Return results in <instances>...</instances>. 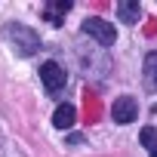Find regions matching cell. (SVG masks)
Here are the masks:
<instances>
[{
    "instance_id": "6",
    "label": "cell",
    "mask_w": 157,
    "mask_h": 157,
    "mask_svg": "<svg viewBox=\"0 0 157 157\" xmlns=\"http://www.w3.org/2000/svg\"><path fill=\"white\" fill-rule=\"evenodd\" d=\"M71 10V0H56V3H46L43 16L49 19V25H62V16Z\"/></svg>"
},
{
    "instance_id": "7",
    "label": "cell",
    "mask_w": 157,
    "mask_h": 157,
    "mask_svg": "<svg viewBox=\"0 0 157 157\" xmlns=\"http://www.w3.org/2000/svg\"><path fill=\"white\" fill-rule=\"evenodd\" d=\"M52 126L56 129H71L74 126V108L71 105H59L56 114H52Z\"/></svg>"
},
{
    "instance_id": "4",
    "label": "cell",
    "mask_w": 157,
    "mask_h": 157,
    "mask_svg": "<svg viewBox=\"0 0 157 157\" xmlns=\"http://www.w3.org/2000/svg\"><path fill=\"white\" fill-rule=\"evenodd\" d=\"M40 80H43V86H46L49 93H59V90L65 86V80H68V74L62 71L59 62H43V65H40Z\"/></svg>"
},
{
    "instance_id": "1",
    "label": "cell",
    "mask_w": 157,
    "mask_h": 157,
    "mask_svg": "<svg viewBox=\"0 0 157 157\" xmlns=\"http://www.w3.org/2000/svg\"><path fill=\"white\" fill-rule=\"evenodd\" d=\"M6 37L13 40V46H16V52L19 56H34L37 49H40V37L31 31V28H25V25H6Z\"/></svg>"
},
{
    "instance_id": "2",
    "label": "cell",
    "mask_w": 157,
    "mask_h": 157,
    "mask_svg": "<svg viewBox=\"0 0 157 157\" xmlns=\"http://www.w3.org/2000/svg\"><path fill=\"white\" fill-rule=\"evenodd\" d=\"M83 34H86V37H93V40H99L102 46H114V40H117L114 25H108V22H105V19H99V16L83 19Z\"/></svg>"
},
{
    "instance_id": "3",
    "label": "cell",
    "mask_w": 157,
    "mask_h": 157,
    "mask_svg": "<svg viewBox=\"0 0 157 157\" xmlns=\"http://www.w3.org/2000/svg\"><path fill=\"white\" fill-rule=\"evenodd\" d=\"M111 117H114V123H120V126L132 123V120L139 117V105H136V99H132V96H120V99H114V105H111Z\"/></svg>"
},
{
    "instance_id": "9",
    "label": "cell",
    "mask_w": 157,
    "mask_h": 157,
    "mask_svg": "<svg viewBox=\"0 0 157 157\" xmlns=\"http://www.w3.org/2000/svg\"><path fill=\"white\" fill-rule=\"evenodd\" d=\"M142 145L148 148L151 157H157V129H154V126H145V129H142Z\"/></svg>"
},
{
    "instance_id": "5",
    "label": "cell",
    "mask_w": 157,
    "mask_h": 157,
    "mask_svg": "<svg viewBox=\"0 0 157 157\" xmlns=\"http://www.w3.org/2000/svg\"><path fill=\"white\" fill-rule=\"evenodd\" d=\"M117 16L123 25H136L139 16H142V6H139V0H120L117 3Z\"/></svg>"
},
{
    "instance_id": "8",
    "label": "cell",
    "mask_w": 157,
    "mask_h": 157,
    "mask_svg": "<svg viewBox=\"0 0 157 157\" xmlns=\"http://www.w3.org/2000/svg\"><path fill=\"white\" fill-rule=\"evenodd\" d=\"M145 83H148V90L157 93V52H148V59H145Z\"/></svg>"
}]
</instances>
